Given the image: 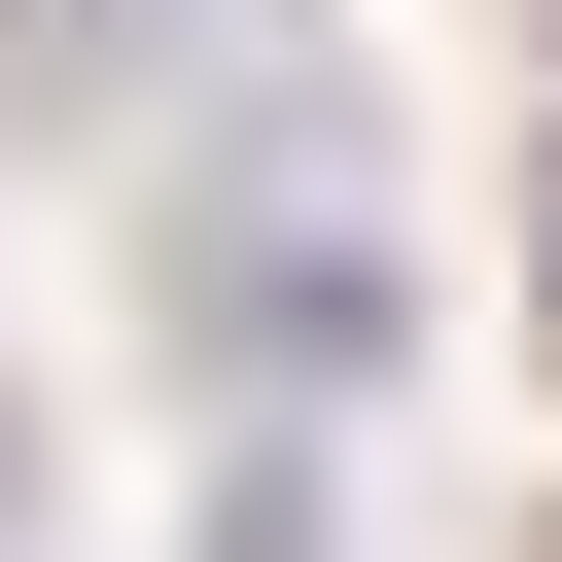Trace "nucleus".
Returning <instances> with one entry per match:
<instances>
[{
	"label": "nucleus",
	"mask_w": 562,
	"mask_h": 562,
	"mask_svg": "<svg viewBox=\"0 0 562 562\" xmlns=\"http://www.w3.org/2000/svg\"><path fill=\"white\" fill-rule=\"evenodd\" d=\"M527 281H562V140H527Z\"/></svg>",
	"instance_id": "f257e3e1"
}]
</instances>
